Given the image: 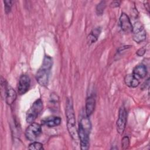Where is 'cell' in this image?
<instances>
[{
    "label": "cell",
    "mask_w": 150,
    "mask_h": 150,
    "mask_svg": "<svg viewBox=\"0 0 150 150\" xmlns=\"http://www.w3.org/2000/svg\"><path fill=\"white\" fill-rule=\"evenodd\" d=\"M91 129V124L87 116L83 117L79 122L77 131L78 137L80 141V147L82 150L89 148V135Z\"/></svg>",
    "instance_id": "cell-1"
},
{
    "label": "cell",
    "mask_w": 150,
    "mask_h": 150,
    "mask_svg": "<svg viewBox=\"0 0 150 150\" xmlns=\"http://www.w3.org/2000/svg\"><path fill=\"white\" fill-rule=\"evenodd\" d=\"M66 116L67 118V127L70 135L76 142L78 141V134L76 127V119L71 98H68L66 102Z\"/></svg>",
    "instance_id": "cell-2"
},
{
    "label": "cell",
    "mask_w": 150,
    "mask_h": 150,
    "mask_svg": "<svg viewBox=\"0 0 150 150\" xmlns=\"http://www.w3.org/2000/svg\"><path fill=\"white\" fill-rule=\"evenodd\" d=\"M52 64V58L49 56H45L43 60V63L35 76L37 82L40 86H46L47 85Z\"/></svg>",
    "instance_id": "cell-3"
},
{
    "label": "cell",
    "mask_w": 150,
    "mask_h": 150,
    "mask_svg": "<svg viewBox=\"0 0 150 150\" xmlns=\"http://www.w3.org/2000/svg\"><path fill=\"white\" fill-rule=\"evenodd\" d=\"M43 110V102L40 98L36 100L26 113V120L28 123H32Z\"/></svg>",
    "instance_id": "cell-4"
},
{
    "label": "cell",
    "mask_w": 150,
    "mask_h": 150,
    "mask_svg": "<svg viewBox=\"0 0 150 150\" xmlns=\"http://www.w3.org/2000/svg\"><path fill=\"white\" fill-rule=\"evenodd\" d=\"M42 133V127L40 124L32 122L26 128L25 132L26 138L30 141H35Z\"/></svg>",
    "instance_id": "cell-5"
},
{
    "label": "cell",
    "mask_w": 150,
    "mask_h": 150,
    "mask_svg": "<svg viewBox=\"0 0 150 150\" xmlns=\"http://www.w3.org/2000/svg\"><path fill=\"white\" fill-rule=\"evenodd\" d=\"M133 40L137 43H139L144 41L146 39V31L142 24L138 21L132 25Z\"/></svg>",
    "instance_id": "cell-6"
},
{
    "label": "cell",
    "mask_w": 150,
    "mask_h": 150,
    "mask_svg": "<svg viewBox=\"0 0 150 150\" xmlns=\"http://www.w3.org/2000/svg\"><path fill=\"white\" fill-rule=\"evenodd\" d=\"M127 118V112L124 106H121L119 110L118 118L117 121V131L119 134L122 135L125 130Z\"/></svg>",
    "instance_id": "cell-7"
},
{
    "label": "cell",
    "mask_w": 150,
    "mask_h": 150,
    "mask_svg": "<svg viewBox=\"0 0 150 150\" xmlns=\"http://www.w3.org/2000/svg\"><path fill=\"white\" fill-rule=\"evenodd\" d=\"M30 85V80L26 74H22L19 80L18 86V93L19 95L25 94L29 89Z\"/></svg>",
    "instance_id": "cell-8"
},
{
    "label": "cell",
    "mask_w": 150,
    "mask_h": 150,
    "mask_svg": "<svg viewBox=\"0 0 150 150\" xmlns=\"http://www.w3.org/2000/svg\"><path fill=\"white\" fill-rule=\"evenodd\" d=\"M120 24L121 28L123 32L127 33L132 32V25L131 24L129 18L126 13H121L120 17Z\"/></svg>",
    "instance_id": "cell-9"
},
{
    "label": "cell",
    "mask_w": 150,
    "mask_h": 150,
    "mask_svg": "<svg viewBox=\"0 0 150 150\" xmlns=\"http://www.w3.org/2000/svg\"><path fill=\"white\" fill-rule=\"evenodd\" d=\"M4 94L5 98L6 103L8 105L12 104L16 99L17 94L16 91L8 85H7L6 88L4 90Z\"/></svg>",
    "instance_id": "cell-10"
},
{
    "label": "cell",
    "mask_w": 150,
    "mask_h": 150,
    "mask_svg": "<svg viewBox=\"0 0 150 150\" xmlns=\"http://www.w3.org/2000/svg\"><path fill=\"white\" fill-rule=\"evenodd\" d=\"M96 104V100L93 94L88 96L86 101V115L89 117L93 112Z\"/></svg>",
    "instance_id": "cell-11"
},
{
    "label": "cell",
    "mask_w": 150,
    "mask_h": 150,
    "mask_svg": "<svg viewBox=\"0 0 150 150\" xmlns=\"http://www.w3.org/2000/svg\"><path fill=\"white\" fill-rule=\"evenodd\" d=\"M62 119L59 117L51 116L45 118L42 120V123L48 127H54L60 124Z\"/></svg>",
    "instance_id": "cell-12"
},
{
    "label": "cell",
    "mask_w": 150,
    "mask_h": 150,
    "mask_svg": "<svg viewBox=\"0 0 150 150\" xmlns=\"http://www.w3.org/2000/svg\"><path fill=\"white\" fill-rule=\"evenodd\" d=\"M147 74V69L145 65L139 64L133 70L132 74L137 79H143Z\"/></svg>",
    "instance_id": "cell-13"
},
{
    "label": "cell",
    "mask_w": 150,
    "mask_h": 150,
    "mask_svg": "<svg viewBox=\"0 0 150 150\" xmlns=\"http://www.w3.org/2000/svg\"><path fill=\"white\" fill-rule=\"evenodd\" d=\"M101 29L100 26L94 28L91 31V32L90 33L87 37V43H88V45H91L97 40L98 38L99 37V35L101 33Z\"/></svg>",
    "instance_id": "cell-14"
},
{
    "label": "cell",
    "mask_w": 150,
    "mask_h": 150,
    "mask_svg": "<svg viewBox=\"0 0 150 150\" xmlns=\"http://www.w3.org/2000/svg\"><path fill=\"white\" fill-rule=\"evenodd\" d=\"M124 81L125 84L132 88H135L139 84V81L135 76L132 74H127L124 78Z\"/></svg>",
    "instance_id": "cell-15"
},
{
    "label": "cell",
    "mask_w": 150,
    "mask_h": 150,
    "mask_svg": "<svg viewBox=\"0 0 150 150\" xmlns=\"http://www.w3.org/2000/svg\"><path fill=\"white\" fill-rule=\"evenodd\" d=\"M28 149L30 150H41L43 149V144L39 142H33L29 145Z\"/></svg>",
    "instance_id": "cell-16"
},
{
    "label": "cell",
    "mask_w": 150,
    "mask_h": 150,
    "mask_svg": "<svg viewBox=\"0 0 150 150\" xmlns=\"http://www.w3.org/2000/svg\"><path fill=\"white\" fill-rule=\"evenodd\" d=\"M105 8V2L101 1L99 4H97L96 6V13L98 15H101L104 11Z\"/></svg>",
    "instance_id": "cell-17"
},
{
    "label": "cell",
    "mask_w": 150,
    "mask_h": 150,
    "mask_svg": "<svg viewBox=\"0 0 150 150\" xmlns=\"http://www.w3.org/2000/svg\"><path fill=\"white\" fill-rule=\"evenodd\" d=\"M4 2L5 12L6 14H8L11 12V8L12 6V1L11 0H5L4 1Z\"/></svg>",
    "instance_id": "cell-18"
},
{
    "label": "cell",
    "mask_w": 150,
    "mask_h": 150,
    "mask_svg": "<svg viewBox=\"0 0 150 150\" xmlns=\"http://www.w3.org/2000/svg\"><path fill=\"white\" fill-rule=\"evenodd\" d=\"M129 145V139L128 137L125 136L122 138L121 140V148L122 149H126Z\"/></svg>",
    "instance_id": "cell-19"
},
{
    "label": "cell",
    "mask_w": 150,
    "mask_h": 150,
    "mask_svg": "<svg viewBox=\"0 0 150 150\" xmlns=\"http://www.w3.org/2000/svg\"><path fill=\"white\" fill-rule=\"evenodd\" d=\"M146 52V49L144 47H142L140 49H139L137 51V54L138 56H142Z\"/></svg>",
    "instance_id": "cell-20"
},
{
    "label": "cell",
    "mask_w": 150,
    "mask_h": 150,
    "mask_svg": "<svg viewBox=\"0 0 150 150\" xmlns=\"http://www.w3.org/2000/svg\"><path fill=\"white\" fill-rule=\"evenodd\" d=\"M120 2H119V1H113L111 4V6L113 7V8L118 7L120 6Z\"/></svg>",
    "instance_id": "cell-21"
}]
</instances>
